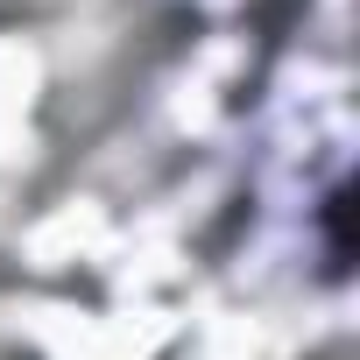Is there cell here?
Instances as JSON below:
<instances>
[{
	"label": "cell",
	"instance_id": "1",
	"mask_svg": "<svg viewBox=\"0 0 360 360\" xmlns=\"http://www.w3.org/2000/svg\"><path fill=\"white\" fill-rule=\"evenodd\" d=\"M325 360H339V353H325Z\"/></svg>",
	"mask_w": 360,
	"mask_h": 360
}]
</instances>
